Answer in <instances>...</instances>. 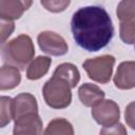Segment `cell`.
Returning a JSON list of instances; mask_svg holds the SVG:
<instances>
[{
  "label": "cell",
  "mask_w": 135,
  "mask_h": 135,
  "mask_svg": "<svg viewBox=\"0 0 135 135\" xmlns=\"http://www.w3.org/2000/svg\"><path fill=\"white\" fill-rule=\"evenodd\" d=\"M71 30L76 43L88 52H97L109 44L114 26L109 13L99 5L77 9L71 20Z\"/></svg>",
  "instance_id": "cell-1"
},
{
  "label": "cell",
  "mask_w": 135,
  "mask_h": 135,
  "mask_svg": "<svg viewBox=\"0 0 135 135\" xmlns=\"http://www.w3.org/2000/svg\"><path fill=\"white\" fill-rule=\"evenodd\" d=\"M34 43L27 35H19L2 46V57L6 64L20 68L21 70L34 58Z\"/></svg>",
  "instance_id": "cell-2"
},
{
  "label": "cell",
  "mask_w": 135,
  "mask_h": 135,
  "mask_svg": "<svg viewBox=\"0 0 135 135\" xmlns=\"http://www.w3.org/2000/svg\"><path fill=\"white\" fill-rule=\"evenodd\" d=\"M72 86L68 81L54 76L49 79L42 89V94L46 104L53 109H64L72 101Z\"/></svg>",
  "instance_id": "cell-3"
},
{
  "label": "cell",
  "mask_w": 135,
  "mask_h": 135,
  "mask_svg": "<svg viewBox=\"0 0 135 135\" xmlns=\"http://www.w3.org/2000/svg\"><path fill=\"white\" fill-rule=\"evenodd\" d=\"M114 64L115 58L112 55H102L96 58L86 59L82 63V66L93 81L107 83L111 79Z\"/></svg>",
  "instance_id": "cell-4"
},
{
  "label": "cell",
  "mask_w": 135,
  "mask_h": 135,
  "mask_svg": "<svg viewBox=\"0 0 135 135\" xmlns=\"http://www.w3.org/2000/svg\"><path fill=\"white\" fill-rule=\"evenodd\" d=\"M92 116L97 123L107 128L112 127L119 121L120 111L118 104L113 100H102L92 109Z\"/></svg>",
  "instance_id": "cell-5"
},
{
  "label": "cell",
  "mask_w": 135,
  "mask_h": 135,
  "mask_svg": "<svg viewBox=\"0 0 135 135\" xmlns=\"http://www.w3.org/2000/svg\"><path fill=\"white\" fill-rule=\"evenodd\" d=\"M37 41L42 52L52 56H62L69 50L65 40L60 35L51 31L41 32L37 37Z\"/></svg>",
  "instance_id": "cell-6"
},
{
  "label": "cell",
  "mask_w": 135,
  "mask_h": 135,
  "mask_svg": "<svg viewBox=\"0 0 135 135\" xmlns=\"http://www.w3.org/2000/svg\"><path fill=\"white\" fill-rule=\"evenodd\" d=\"M42 120L38 113L21 116L15 120L13 135H41Z\"/></svg>",
  "instance_id": "cell-7"
},
{
  "label": "cell",
  "mask_w": 135,
  "mask_h": 135,
  "mask_svg": "<svg viewBox=\"0 0 135 135\" xmlns=\"http://www.w3.org/2000/svg\"><path fill=\"white\" fill-rule=\"evenodd\" d=\"M114 84L120 90L135 88V61L121 62L114 76Z\"/></svg>",
  "instance_id": "cell-8"
},
{
  "label": "cell",
  "mask_w": 135,
  "mask_h": 135,
  "mask_svg": "<svg viewBox=\"0 0 135 135\" xmlns=\"http://www.w3.org/2000/svg\"><path fill=\"white\" fill-rule=\"evenodd\" d=\"M38 113V104L36 98L30 93H21L13 99V119L32 114Z\"/></svg>",
  "instance_id": "cell-9"
},
{
  "label": "cell",
  "mask_w": 135,
  "mask_h": 135,
  "mask_svg": "<svg viewBox=\"0 0 135 135\" xmlns=\"http://www.w3.org/2000/svg\"><path fill=\"white\" fill-rule=\"evenodd\" d=\"M78 97L85 107H94L104 98V92L96 84L83 83L78 89Z\"/></svg>",
  "instance_id": "cell-10"
},
{
  "label": "cell",
  "mask_w": 135,
  "mask_h": 135,
  "mask_svg": "<svg viewBox=\"0 0 135 135\" xmlns=\"http://www.w3.org/2000/svg\"><path fill=\"white\" fill-rule=\"evenodd\" d=\"M32 1H0V17L3 20H14L22 16Z\"/></svg>",
  "instance_id": "cell-11"
},
{
  "label": "cell",
  "mask_w": 135,
  "mask_h": 135,
  "mask_svg": "<svg viewBox=\"0 0 135 135\" xmlns=\"http://www.w3.org/2000/svg\"><path fill=\"white\" fill-rule=\"evenodd\" d=\"M21 81V75L16 66L4 64L0 70V89L1 91L12 90Z\"/></svg>",
  "instance_id": "cell-12"
},
{
  "label": "cell",
  "mask_w": 135,
  "mask_h": 135,
  "mask_svg": "<svg viewBox=\"0 0 135 135\" xmlns=\"http://www.w3.org/2000/svg\"><path fill=\"white\" fill-rule=\"evenodd\" d=\"M52 63V59L46 56H39L28 65L26 70V77L30 80H37L44 76Z\"/></svg>",
  "instance_id": "cell-13"
},
{
  "label": "cell",
  "mask_w": 135,
  "mask_h": 135,
  "mask_svg": "<svg viewBox=\"0 0 135 135\" xmlns=\"http://www.w3.org/2000/svg\"><path fill=\"white\" fill-rule=\"evenodd\" d=\"M53 75L68 81L72 88H75L80 79V74H79V71L77 70V68L74 64L68 63V62L59 64L56 68Z\"/></svg>",
  "instance_id": "cell-14"
},
{
  "label": "cell",
  "mask_w": 135,
  "mask_h": 135,
  "mask_svg": "<svg viewBox=\"0 0 135 135\" xmlns=\"http://www.w3.org/2000/svg\"><path fill=\"white\" fill-rule=\"evenodd\" d=\"M43 135H74V129L66 119L55 118L49 122Z\"/></svg>",
  "instance_id": "cell-15"
},
{
  "label": "cell",
  "mask_w": 135,
  "mask_h": 135,
  "mask_svg": "<svg viewBox=\"0 0 135 135\" xmlns=\"http://www.w3.org/2000/svg\"><path fill=\"white\" fill-rule=\"evenodd\" d=\"M120 39L127 43L132 44L135 43V17L120 21V28H119Z\"/></svg>",
  "instance_id": "cell-16"
},
{
  "label": "cell",
  "mask_w": 135,
  "mask_h": 135,
  "mask_svg": "<svg viewBox=\"0 0 135 135\" xmlns=\"http://www.w3.org/2000/svg\"><path fill=\"white\" fill-rule=\"evenodd\" d=\"M13 119V99L7 96L1 97V127H5Z\"/></svg>",
  "instance_id": "cell-17"
},
{
  "label": "cell",
  "mask_w": 135,
  "mask_h": 135,
  "mask_svg": "<svg viewBox=\"0 0 135 135\" xmlns=\"http://www.w3.org/2000/svg\"><path fill=\"white\" fill-rule=\"evenodd\" d=\"M117 17L120 21H124L135 17V1H121L117 5Z\"/></svg>",
  "instance_id": "cell-18"
},
{
  "label": "cell",
  "mask_w": 135,
  "mask_h": 135,
  "mask_svg": "<svg viewBox=\"0 0 135 135\" xmlns=\"http://www.w3.org/2000/svg\"><path fill=\"white\" fill-rule=\"evenodd\" d=\"M41 5H43L47 11L53 13H59L64 11L69 4L70 1L68 0H49V1H41Z\"/></svg>",
  "instance_id": "cell-19"
},
{
  "label": "cell",
  "mask_w": 135,
  "mask_h": 135,
  "mask_svg": "<svg viewBox=\"0 0 135 135\" xmlns=\"http://www.w3.org/2000/svg\"><path fill=\"white\" fill-rule=\"evenodd\" d=\"M14 22L12 20H3L1 19L0 22V35H1V42L4 44L5 40L12 35L13 31H14Z\"/></svg>",
  "instance_id": "cell-20"
},
{
  "label": "cell",
  "mask_w": 135,
  "mask_h": 135,
  "mask_svg": "<svg viewBox=\"0 0 135 135\" xmlns=\"http://www.w3.org/2000/svg\"><path fill=\"white\" fill-rule=\"evenodd\" d=\"M99 135H128V133L124 126L118 122L112 127H107L101 129Z\"/></svg>",
  "instance_id": "cell-21"
},
{
  "label": "cell",
  "mask_w": 135,
  "mask_h": 135,
  "mask_svg": "<svg viewBox=\"0 0 135 135\" xmlns=\"http://www.w3.org/2000/svg\"><path fill=\"white\" fill-rule=\"evenodd\" d=\"M124 119L127 124L131 129L135 130V101H132L127 105L124 111Z\"/></svg>",
  "instance_id": "cell-22"
},
{
  "label": "cell",
  "mask_w": 135,
  "mask_h": 135,
  "mask_svg": "<svg viewBox=\"0 0 135 135\" xmlns=\"http://www.w3.org/2000/svg\"><path fill=\"white\" fill-rule=\"evenodd\" d=\"M134 49H135V45H134Z\"/></svg>",
  "instance_id": "cell-23"
}]
</instances>
